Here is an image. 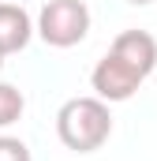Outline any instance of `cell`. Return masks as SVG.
<instances>
[{
  "instance_id": "cell-6",
  "label": "cell",
  "mask_w": 157,
  "mask_h": 161,
  "mask_svg": "<svg viewBox=\"0 0 157 161\" xmlns=\"http://www.w3.org/2000/svg\"><path fill=\"white\" fill-rule=\"evenodd\" d=\"M23 113H26V97H23V90H19L15 82H0V131L11 127V124H19Z\"/></svg>"
},
{
  "instance_id": "cell-4",
  "label": "cell",
  "mask_w": 157,
  "mask_h": 161,
  "mask_svg": "<svg viewBox=\"0 0 157 161\" xmlns=\"http://www.w3.org/2000/svg\"><path fill=\"white\" fill-rule=\"evenodd\" d=\"M109 49L116 53L120 60H127L131 68H138L146 79L154 75V68H157V38L150 30H123V34L112 38Z\"/></svg>"
},
{
  "instance_id": "cell-3",
  "label": "cell",
  "mask_w": 157,
  "mask_h": 161,
  "mask_svg": "<svg viewBox=\"0 0 157 161\" xmlns=\"http://www.w3.org/2000/svg\"><path fill=\"white\" fill-rule=\"evenodd\" d=\"M142 82H146V75H142L138 68H131L127 60H120L112 49H109V53L94 64V71H90V86H94V94H97L101 101H109V105H116V101H131V97L138 94Z\"/></svg>"
},
{
  "instance_id": "cell-9",
  "label": "cell",
  "mask_w": 157,
  "mask_h": 161,
  "mask_svg": "<svg viewBox=\"0 0 157 161\" xmlns=\"http://www.w3.org/2000/svg\"><path fill=\"white\" fill-rule=\"evenodd\" d=\"M0 71H4V53H0Z\"/></svg>"
},
{
  "instance_id": "cell-1",
  "label": "cell",
  "mask_w": 157,
  "mask_h": 161,
  "mask_svg": "<svg viewBox=\"0 0 157 161\" xmlns=\"http://www.w3.org/2000/svg\"><path fill=\"white\" fill-rule=\"evenodd\" d=\"M56 135L75 154L101 150L109 142V135H112L109 101H101L97 94H90V97H68L60 105V113H56Z\"/></svg>"
},
{
  "instance_id": "cell-5",
  "label": "cell",
  "mask_w": 157,
  "mask_h": 161,
  "mask_svg": "<svg viewBox=\"0 0 157 161\" xmlns=\"http://www.w3.org/2000/svg\"><path fill=\"white\" fill-rule=\"evenodd\" d=\"M34 23H30V15H26V8L23 4H11V0H4L0 4V53L4 56H11V53H23L30 38H34Z\"/></svg>"
},
{
  "instance_id": "cell-7",
  "label": "cell",
  "mask_w": 157,
  "mask_h": 161,
  "mask_svg": "<svg viewBox=\"0 0 157 161\" xmlns=\"http://www.w3.org/2000/svg\"><path fill=\"white\" fill-rule=\"evenodd\" d=\"M0 161H34L30 158V146L15 135H0Z\"/></svg>"
},
{
  "instance_id": "cell-2",
  "label": "cell",
  "mask_w": 157,
  "mask_h": 161,
  "mask_svg": "<svg viewBox=\"0 0 157 161\" xmlns=\"http://www.w3.org/2000/svg\"><path fill=\"white\" fill-rule=\"evenodd\" d=\"M90 34V8L86 0H45L38 15V38L52 49H75Z\"/></svg>"
},
{
  "instance_id": "cell-8",
  "label": "cell",
  "mask_w": 157,
  "mask_h": 161,
  "mask_svg": "<svg viewBox=\"0 0 157 161\" xmlns=\"http://www.w3.org/2000/svg\"><path fill=\"white\" fill-rule=\"evenodd\" d=\"M127 4H135V8H146V4H154V0H127Z\"/></svg>"
}]
</instances>
